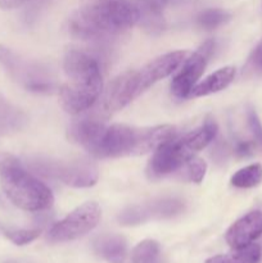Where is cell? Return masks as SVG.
Instances as JSON below:
<instances>
[{"mask_svg": "<svg viewBox=\"0 0 262 263\" xmlns=\"http://www.w3.org/2000/svg\"><path fill=\"white\" fill-rule=\"evenodd\" d=\"M184 210L181 200L163 198L149 202L146 204L134 205L126 208L120 213L118 221L122 225H139L149 220H159V218H169L177 215Z\"/></svg>", "mask_w": 262, "mask_h": 263, "instance_id": "cell-11", "label": "cell"}, {"mask_svg": "<svg viewBox=\"0 0 262 263\" xmlns=\"http://www.w3.org/2000/svg\"><path fill=\"white\" fill-rule=\"evenodd\" d=\"M262 249L258 244H251L244 248L233 249L225 254H218L208 258L205 263H258Z\"/></svg>", "mask_w": 262, "mask_h": 263, "instance_id": "cell-18", "label": "cell"}, {"mask_svg": "<svg viewBox=\"0 0 262 263\" xmlns=\"http://www.w3.org/2000/svg\"><path fill=\"white\" fill-rule=\"evenodd\" d=\"M205 172H207V163L197 156L185 164V174H186L188 180L195 182V184L202 182Z\"/></svg>", "mask_w": 262, "mask_h": 263, "instance_id": "cell-23", "label": "cell"}, {"mask_svg": "<svg viewBox=\"0 0 262 263\" xmlns=\"http://www.w3.org/2000/svg\"><path fill=\"white\" fill-rule=\"evenodd\" d=\"M231 185L239 189H251L262 182V166L259 163L243 167L233 175Z\"/></svg>", "mask_w": 262, "mask_h": 263, "instance_id": "cell-19", "label": "cell"}, {"mask_svg": "<svg viewBox=\"0 0 262 263\" xmlns=\"http://www.w3.org/2000/svg\"><path fill=\"white\" fill-rule=\"evenodd\" d=\"M35 171L48 177H54L73 187H89L98 181V167L89 159H36L31 164Z\"/></svg>", "mask_w": 262, "mask_h": 263, "instance_id": "cell-7", "label": "cell"}, {"mask_svg": "<svg viewBox=\"0 0 262 263\" xmlns=\"http://www.w3.org/2000/svg\"><path fill=\"white\" fill-rule=\"evenodd\" d=\"M262 236V212L247 213L233 223L225 234V240L233 249L244 248Z\"/></svg>", "mask_w": 262, "mask_h": 263, "instance_id": "cell-12", "label": "cell"}, {"mask_svg": "<svg viewBox=\"0 0 262 263\" xmlns=\"http://www.w3.org/2000/svg\"><path fill=\"white\" fill-rule=\"evenodd\" d=\"M0 184L8 199L27 212L45 211L54 203L51 190L8 154H0Z\"/></svg>", "mask_w": 262, "mask_h": 263, "instance_id": "cell-6", "label": "cell"}, {"mask_svg": "<svg viewBox=\"0 0 262 263\" xmlns=\"http://www.w3.org/2000/svg\"><path fill=\"white\" fill-rule=\"evenodd\" d=\"M217 123L207 118L202 126L185 135L175 136L154 151L146 168L149 179H161L184 167L188 162L215 140L217 135Z\"/></svg>", "mask_w": 262, "mask_h": 263, "instance_id": "cell-5", "label": "cell"}, {"mask_svg": "<svg viewBox=\"0 0 262 263\" xmlns=\"http://www.w3.org/2000/svg\"><path fill=\"white\" fill-rule=\"evenodd\" d=\"M133 263H161V247L156 240L140 241L131 253Z\"/></svg>", "mask_w": 262, "mask_h": 263, "instance_id": "cell-20", "label": "cell"}, {"mask_svg": "<svg viewBox=\"0 0 262 263\" xmlns=\"http://www.w3.org/2000/svg\"><path fill=\"white\" fill-rule=\"evenodd\" d=\"M186 58V51L176 50L153 59L139 71H127L116 77L108 86L103 108L107 113L118 112L156 82L176 72Z\"/></svg>", "mask_w": 262, "mask_h": 263, "instance_id": "cell-3", "label": "cell"}, {"mask_svg": "<svg viewBox=\"0 0 262 263\" xmlns=\"http://www.w3.org/2000/svg\"><path fill=\"white\" fill-rule=\"evenodd\" d=\"M39 229H18V230H7L5 236L18 247L27 246L40 236Z\"/></svg>", "mask_w": 262, "mask_h": 263, "instance_id": "cell-22", "label": "cell"}, {"mask_svg": "<svg viewBox=\"0 0 262 263\" xmlns=\"http://www.w3.org/2000/svg\"><path fill=\"white\" fill-rule=\"evenodd\" d=\"M95 253L109 263H123L127 256V243L117 234H103L92 241Z\"/></svg>", "mask_w": 262, "mask_h": 263, "instance_id": "cell-14", "label": "cell"}, {"mask_svg": "<svg viewBox=\"0 0 262 263\" xmlns=\"http://www.w3.org/2000/svg\"><path fill=\"white\" fill-rule=\"evenodd\" d=\"M138 23L135 5L128 0H82L68 20V31L81 40H100Z\"/></svg>", "mask_w": 262, "mask_h": 263, "instance_id": "cell-1", "label": "cell"}, {"mask_svg": "<svg viewBox=\"0 0 262 263\" xmlns=\"http://www.w3.org/2000/svg\"><path fill=\"white\" fill-rule=\"evenodd\" d=\"M26 122L27 117L25 113L0 95V135L22 130Z\"/></svg>", "mask_w": 262, "mask_h": 263, "instance_id": "cell-17", "label": "cell"}, {"mask_svg": "<svg viewBox=\"0 0 262 263\" xmlns=\"http://www.w3.org/2000/svg\"><path fill=\"white\" fill-rule=\"evenodd\" d=\"M27 2H30V0H0V8H3V9H14V8L21 7V5Z\"/></svg>", "mask_w": 262, "mask_h": 263, "instance_id": "cell-27", "label": "cell"}, {"mask_svg": "<svg viewBox=\"0 0 262 263\" xmlns=\"http://www.w3.org/2000/svg\"><path fill=\"white\" fill-rule=\"evenodd\" d=\"M105 127L104 121L87 116L72 122L68 128V138L95 157Z\"/></svg>", "mask_w": 262, "mask_h": 263, "instance_id": "cell-13", "label": "cell"}, {"mask_svg": "<svg viewBox=\"0 0 262 263\" xmlns=\"http://www.w3.org/2000/svg\"><path fill=\"white\" fill-rule=\"evenodd\" d=\"M0 64L14 81L32 92H49L53 81L40 64L22 58L10 49L0 45Z\"/></svg>", "mask_w": 262, "mask_h": 263, "instance_id": "cell-8", "label": "cell"}, {"mask_svg": "<svg viewBox=\"0 0 262 263\" xmlns=\"http://www.w3.org/2000/svg\"><path fill=\"white\" fill-rule=\"evenodd\" d=\"M176 135V127L171 125L139 128L116 123L105 127L95 157L117 158L125 156H140L154 152Z\"/></svg>", "mask_w": 262, "mask_h": 263, "instance_id": "cell-4", "label": "cell"}, {"mask_svg": "<svg viewBox=\"0 0 262 263\" xmlns=\"http://www.w3.org/2000/svg\"><path fill=\"white\" fill-rule=\"evenodd\" d=\"M63 69L67 81L59 89L61 107L73 116L89 110L103 90L98 61L85 51L69 50L64 55Z\"/></svg>", "mask_w": 262, "mask_h": 263, "instance_id": "cell-2", "label": "cell"}, {"mask_svg": "<svg viewBox=\"0 0 262 263\" xmlns=\"http://www.w3.org/2000/svg\"><path fill=\"white\" fill-rule=\"evenodd\" d=\"M235 73V68L231 66L222 67V68L217 69L216 72L211 73L210 76L205 77L199 84L195 85L194 89L190 92L189 98L207 97V95L215 94V92L226 89L234 81Z\"/></svg>", "mask_w": 262, "mask_h": 263, "instance_id": "cell-16", "label": "cell"}, {"mask_svg": "<svg viewBox=\"0 0 262 263\" xmlns=\"http://www.w3.org/2000/svg\"><path fill=\"white\" fill-rule=\"evenodd\" d=\"M213 48L215 43L212 40L205 41L195 53L185 58L184 62L180 64L179 68L176 69V74L171 81V91L175 97L179 99L189 98L190 92L204 72Z\"/></svg>", "mask_w": 262, "mask_h": 263, "instance_id": "cell-10", "label": "cell"}, {"mask_svg": "<svg viewBox=\"0 0 262 263\" xmlns=\"http://www.w3.org/2000/svg\"><path fill=\"white\" fill-rule=\"evenodd\" d=\"M247 121H248V127L253 135V139L262 148V123L257 116L256 110L252 109V108H249L248 112H247Z\"/></svg>", "mask_w": 262, "mask_h": 263, "instance_id": "cell-24", "label": "cell"}, {"mask_svg": "<svg viewBox=\"0 0 262 263\" xmlns=\"http://www.w3.org/2000/svg\"><path fill=\"white\" fill-rule=\"evenodd\" d=\"M169 0H136L134 3L138 12V22L149 32L163 30V12Z\"/></svg>", "mask_w": 262, "mask_h": 263, "instance_id": "cell-15", "label": "cell"}, {"mask_svg": "<svg viewBox=\"0 0 262 263\" xmlns=\"http://www.w3.org/2000/svg\"><path fill=\"white\" fill-rule=\"evenodd\" d=\"M247 69L251 71L252 73L262 76V40L259 41L258 45L254 48L251 57L248 58V62H247Z\"/></svg>", "mask_w": 262, "mask_h": 263, "instance_id": "cell-25", "label": "cell"}, {"mask_svg": "<svg viewBox=\"0 0 262 263\" xmlns=\"http://www.w3.org/2000/svg\"><path fill=\"white\" fill-rule=\"evenodd\" d=\"M230 20V14L222 9H205L197 17V22L203 30H215Z\"/></svg>", "mask_w": 262, "mask_h": 263, "instance_id": "cell-21", "label": "cell"}, {"mask_svg": "<svg viewBox=\"0 0 262 263\" xmlns=\"http://www.w3.org/2000/svg\"><path fill=\"white\" fill-rule=\"evenodd\" d=\"M254 152V144L252 141L247 140H239L236 141L235 148H234V153L240 158H246V157L252 156Z\"/></svg>", "mask_w": 262, "mask_h": 263, "instance_id": "cell-26", "label": "cell"}, {"mask_svg": "<svg viewBox=\"0 0 262 263\" xmlns=\"http://www.w3.org/2000/svg\"><path fill=\"white\" fill-rule=\"evenodd\" d=\"M102 217V210L95 202H86L72 211L63 220L54 223L48 233L53 243L72 241L94 230Z\"/></svg>", "mask_w": 262, "mask_h": 263, "instance_id": "cell-9", "label": "cell"}]
</instances>
